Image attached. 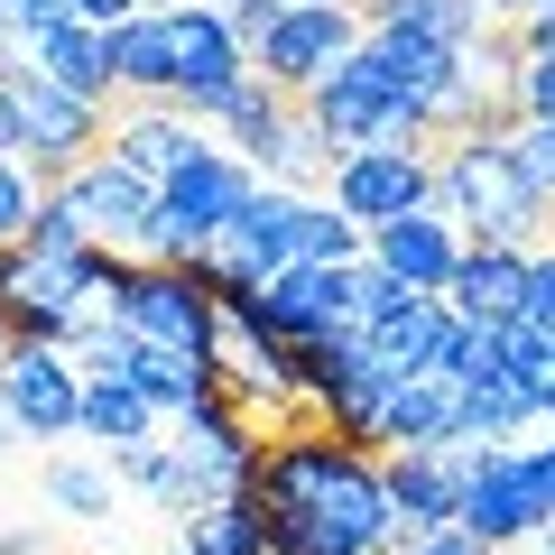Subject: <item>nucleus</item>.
I'll return each mask as SVG.
<instances>
[{"instance_id": "f257e3e1", "label": "nucleus", "mask_w": 555, "mask_h": 555, "mask_svg": "<svg viewBox=\"0 0 555 555\" xmlns=\"http://www.w3.org/2000/svg\"><path fill=\"white\" fill-rule=\"evenodd\" d=\"M436 214L463 241H509V250H537L546 241V204L518 185L500 130H473V139H444L436 149Z\"/></svg>"}, {"instance_id": "f03ea898", "label": "nucleus", "mask_w": 555, "mask_h": 555, "mask_svg": "<svg viewBox=\"0 0 555 555\" xmlns=\"http://www.w3.org/2000/svg\"><path fill=\"white\" fill-rule=\"evenodd\" d=\"M102 315H112L120 334L158 343V352L214 361V297H204L195 259H130V250H112V269H102Z\"/></svg>"}, {"instance_id": "7ed1b4c3", "label": "nucleus", "mask_w": 555, "mask_h": 555, "mask_svg": "<svg viewBox=\"0 0 555 555\" xmlns=\"http://www.w3.org/2000/svg\"><path fill=\"white\" fill-rule=\"evenodd\" d=\"M0 112H10V139H20V167L38 185H56L65 167H83L102 149V130H112V112L102 102H75L65 83H47L28 56L0 65Z\"/></svg>"}, {"instance_id": "20e7f679", "label": "nucleus", "mask_w": 555, "mask_h": 555, "mask_svg": "<svg viewBox=\"0 0 555 555\" xmlns=\"http://www.w3.org/2000/svg\"><path fill=\"white\" fill-rule=\"evenodd\" d=\"M444 454H454V481H463L454 528L473 537V546H528V537L555 518L546 491H537V473H528V444H473V436H454Z\"/></svg>"}, {"instance_id": "39448f33", "label": "nucleus", "mask_w": 555, "mask_h": 555, "mask_svg": "<svg viewBox=\"0 0 555 555\" xmlns=\"http://www.w3.org/2000/svg\"><path fill=\"white\" fill-rule=\"evenodd\" d=\"M241 195H250V158H232V149H204V158H185L177 177L158 185V214H149L139 259H204V250L222 241V222H232Z\"/></svg>"}, {"instance_id": "423d86ee", "label": "nucleus", "mask_w": 555, "mask_h": 555, "mask_svg": "<svg viewBox=\"0 0 555 555\" xmlns=\"http://www.w3.org/2000/svg\"><path fill=\"white\" fill-rule=\"evenodd\" d=\"M352 47H361L352 0H287V10H278V28L250 47V75H269L278 93H306V83H324Z\"/></svg>"}, {"instance_id": "0eeeda50", "label": "nucleus", "mask_w": 555, "mask_h": 555, "mask_svg": "<svg viewBox=\"0 0 555 555\" xmlns=\"http://www.w3.org/2000/svg\"><path fill=\"white\" fill-rule=\"evenodd\" d=\"M47 195H56L65 214H75V232H83V241H102V250H139V241H149V214H158V185L130 177L112 149H93L83 167H65Z\"/></svg>"}, {"instance_id": "6e6552de", "label": "nucleus", "mask_w": 555, "mask_h": 555, "mask_svg": "<svg viewBox=\"0 0 555 555\" xmlns=\"http://www.w3.org/2000/svg\"><path fill=\"white\" fill-rule=\"evenodd\" d=\"M324 185H334V214L371 232V222H398V214L436 204V158H416V149H343L324 167Z\"/></svg>"}, {"instance_id": "1a4fd4ad", "label": "nucleus", "mask_w": 555, "mask_h": 555, "mask_svg": "<svg viewBox=\"0 0 555 555\" xmlns=\"http://www.w3.org/2000/svg\"><path fill=\"white\" fill-rule=\"evenodd\" d=\"M75 398H83V371L75 352H56V343H10L0 352V416H10V436H75Z\"/></svg>"}, {"instance_id": "9d476101", "label": "nucleus", "mask_w": 555, "mask_h": 555, "mask_svg": "<svg viewBox=\"0 0 555 555\" xmlns=\"http://www.w3.org/2000/svg\"><path fill=\"white\" fill-rule=\"evenodd\" d=\"M167 56H177V112H185V120H214L222 93L250 75V56H241V38L222 28L214 0H185V10H167Z\"/></svg>"}, {"instance_id": "9b49d317", "label": "nucleus", "mask_w": 555, "mask_h": 555, "mask_svg": "<svg viewBox=\"0 0 555 555\" xmlns=\"http://www.w3.org/2000/svg\"><path fill=\"white\" fill-rule=\"evenodd\" d=\"M379 491H389V528H398V546H408V537L454 528L463 481H454V454H444V444H398V454H379Z\"/></svg>"}, {"instance_id": "f8f14e48", "label": "nucleus", "mask_w": 555, "mask_h": 555, "mask_svg": "<svg viewBox=\"0 0 555 555\" xmlns=\"http://www.w3.org/2000/svg\"><path fill=\"white\" fill-rule=\"evenodd\" d=\"M102 149H112L130 177H149V185H167L185 158H204L214 139H204V120H185L177 102H120V120L102 130Z\"/></svg>"}, {"instance_id": "ddd939ff", "label": "nucleus", "mask_w": 555, "mask_h": 555, "mask_svg": "<svg viewBox=\"0 0 555 555\" xmlns=\"http://www.w3.org/2000/svg\"><path fill=\"white\" fill-rule=\"evenodd\" d=\"M361 259H379L398 287H426V297H444V278H454V259H463V232L436 214V204H426V214L371 222V232H361Z\"/></svg>"}, {"instance_id": "4468645a", "label": "nucleus", "mask_w": 555, "mask_h": 555, "mask_svg": "<svg viewBox=\"0 0 555 555\" xmlns=\"http://www.w3.org/2000/svg\"><path fill=\"white\" fill-rule=\"evenodd\" d=\"M454 306H444V297H426V287H408V297H398V306H379V315L371 324H361V343H371V361H379V371H398V379H408V371H436V361H444V343H454Z\"/></svg>"}, {"instance_id": "2eb2a0df", "label": "nucleus", "mask_w": 555, "mask_h": 555, "mask_svg": "<svg viewBox=\"0 0 555 555\" xmlns=\"http://www.w3.org/2000/svg\"><path fill=\"white\" fill-rule=\"evenodd\" d=\"M454 436H463V389H454L444 371H408V379H389L371 454H398V444H454Z\"/></svg>"}, {"instance_id": "dca6fc26", "label": "nucleus", "mask_w": 555, "mask_h": 555, "mask_svg": "<svg viewBox=\"0 0 555 555\" xmlns=\"http://www.w3.org/2000/svg\"><path fill=\"white\" fill-rule=\"evenodd\" d=\"M518 297H528V250H509V241H463L454 278H444V306L463 324H509Z\"/></svg>"}, {"instance_id": "f3484780", "label": "nucleus", "mask_w": 555, "mask_h": 555, "mask_svg": "<svg viewBox=\"0 0 555 555\" xmlns=\"http://www.w3.org/2000/svg\"><path fill=\"white\" fill-rule=\"evenodd\" d=\"M102 56H112V93L120 102H177V56H167V20L158 10L112 20L102 28Z\"/></svg>"}, {"instance_id": "a211bd4d", "label": "nucleus", "mask_w": 555, "mask_h": 555, "mask_svg": "<svg viewBox=\"0 0 555 555\" xmlns=\"http://www.w3.org/2000/svg\"><path fill=\"white\" fill-rule=\"evenodd\" d=\"M20 56L38 65L47 83H65L75 102H102V112H112V56H102V28H93V20H56V28H38Z\"/></svg>"}, {"instance_id": "6ab92c4d", "label": "nucleus", "mask_w": 555, "mask_h": 555, "mask_svg": "<svg viewBox=\"0 0 555 555\" xmlns=\"http://www.w3.org/2000/svg\"><path fill=\"white\" fill-rule=\"evenodd\" d=\"M287 241H297V195H287V185H269V177H250V195L232 204V222H222L214 250L250 259V269L269 278V269H287Z\"/></svg>"}, {"instance_id": "aec40b11", "label": "nucleus", "mask_w": 555, "mask_h": 555, "mask_svg": "<svg viewBox=\"0 0 555 555\" xmlns=\"http://www.w3.org/2000/svg\"><path fill=\"white\" fill-rule=\"evenodd\" d=\"M158 426H167V416L149 408V398H139L130 379L83 371V398H75V436H83V444H102V454H112V444H149Z\"/></svg>"}, {"instance_id": "412c9836", "label": "nucleus", "mask_w": 555, "mask_h": 555, "mask_svg": "<svg viewBox=\"0 0 555 555\" xmlns=\"http://www.w3.org/2000/svg\"><path fill=\"white\" fill-rule=\"evenodd\" d=\"M361 47L379 56V75H389L408 102H426L444 83V65L463 56V47H436V38H416V28H361Z\"/></svg>"}, {"instance_id": "4be33fe9", "label": "nucleus", "mask_w": 555, "mask_h": 555, "mask_svg": "<svg viewBox=\"0 0 555 555\" xmlns=\"http://www.w3.org/2000/svg\"><path fill=\"white\" fill-rule=\"evenodd\" d=\"M185 546L195 555H269V528H259V509L241 491H222V500H204L185 518Z\"/></svg>"}, {"instance_id": "5701e85b", "label": "nucleus", "mask_w": 555, "mask_h": 555, "mask_svg": "<svg viewBox=\"0 0 555 555\" xmlns=\"http://www.w3.org/2000/svg\"><path fill=\"white\" fill-rule=\"evenodd\" d=\"M528 426H546V416H537V398L518 389V379H500V389H463V436H473V444H518Z\"/></svg>"}, {"instance_id": "b1692460", "label": "nucleus", "mask_w": 555, "mask_h": 555, "mask_svg": "<svg viewBox=\"0 0 555 555\" xmlns=\"http://www.w3.org/2000/svg\"><path fill=\"white\" fill-rule=\"evenodd\" d=\"M287 259L343 269V259H361V222H343L334 204H306V195H297V241H287Z\"/></svg>"}, {"instance_id": "393cba45", "label": "nucleus", "mask_w": 555, "mask_h": 555, "mask_svg": "<svg viewBox=\"0 0 555 555\" xmlns=\"http://www.w3.org/2000/svg\"><path fill=\"white\" fill-rule=\"evenodd\" d=\"M500 149H509L518 185H528V195L555 214V120H509V130H500Z\"/></svg>"}, {"instance_id": "a878e982", "label": "nucleus", "mask_w": 555, "mask_h": 555, "mask_svg": "<svg viewBox=\"0 0 555 555\" xmlns=\"http://www.w3.org/2000/svg\"><path fill=\"white\" fill-rule=\"evenodd\" d=\"M47 500L65 518H112V473L102 463H47Z\"/></svg>"}, {"instance_id": "bb28decb", "label": "nucleus", "mask_w": 555, "mask_h": 555, "mask_svg": "<svg viewBox=\"0 0 555 555\" xmlns=\"http://www.w3.org/2000/svg\"><path fill=\"white\" fill-rule=\"evenodd\" d=\"M509 112H518V120H555V56H518Z\"/></svg>"}, {"instance_id": "cd10ccee", "label": "nucleus", "mask_w": 555, "mask_h": 555, "mask_svg": "<svg viewBox=\"0 0 555 555\" xmlns=\"http://www.w3.org/2000/svg\"><path fill=\"white\" fill-rule=\"evenodd\" d=\"M28 214H38V177H28L20 158H0V241H20Z\"/></svg>"}, {"instance_id": "c85d7f7f", "label": "nucleus", "mask_w": 555, "mask_h": 555, "mask_svg": "<svg viewBox=\"0 0 555 555\" xmlns=\"http://www.w3.org/2000/svg\"><path fill=\"white\" fill-rule=\"evenodd\" d=\"M518 324L555 343V250H528V297H518Z\"/></svg>"}, {"instance_id": "c756f323", "label": "nucleus", "mask_w": 555, "mask_h": 555, "mask_svg": "<svg viewBox=\"0 0 555 555\" xmlns=\"http://www.w3.org/2000/svg\"><path fill=\"white\" fill-rule=\"evenodd\" d=\"M214 10H222V28L241 38V56H250V47L278 28V10H287V0H214Z\"/></svg>"}, {"instance_id": "7c9ffc66", "label": "nucleus", "mask_w": 555, "mask_h": 555, "mask_svg": "<svg viewBox=\"0 0 555 555\" xmlns=\"http://www.w3.org/2000/svg\"><path fill=\"white\" fill-rule=\"evenodd\" d=\"M389 555H491V546H473L463 528H436V537H408V546H389Z\"/></svg>"}, {"instance_id": "2f4dec72", "label": "nucleus", "mask_w": 555, "mask_h": 555, "mask_svg": "<svg viewBox=\"0 0 555 555\" xmlns=\"http://www.w3.org/2000/svg\"><path fill=\"white\" fill-rule=\"evenodd\" d=\"M518 56H555V10H537V20H518Z\"/></svg>"}, {"instance_id": "473e14b6", "label": "nucleus", "mask_w": 555, "mask_h": 555, "mask_svg": "<svg viewBox=\"0 0 555 555\" xmlns=\"http://www.w3.org/2000/svg\"><path fill=\"white\" fill-rule=\"evenodd\" d=\"M537 10H555V0H481V20H491V28H518V20H537Z\"/></svg>"}, {"instance_id": "72a5a7b5", "label": "nucleus", "mask_w": 555, "mask_h": 555, "mask_svg": "<svg viewBox=\"0 0 555 555\" xmlns=\"http://www.w3.org/2000/svg\"><path fill=\"white\" fill-rule=\"evenodd\" d=\"M65 10H75V20H93V28H112V20H130L139 0H65Z\"/></svg>"}, {"instance_id": "f704fd0d", "label": "nucleus", "mask_w": 555, "mask_h": 555, "mask_svg": "<svg viewBox=\"0 0 555 555\" xmlns=\"http://www.w3.org/2000/svg\"><path fill=\"white\" fill-rule=\"evenodd\" d=\"M528 473H537V491H546V509H555V436L528 444Z\"/></svg>"}, {"instance_id": "c9c22d12", "label": "nucleus", "mask_w": 555, "mask_h": 555, "mask_svg": "<svg viewBox=\"0 0 555 555\" xmlns=\"http://www.w3.org/2000/svg\"><path fill=\"white\" fill-rule=\"evenodd\" d=\"M0 555H38V528H0Z\"/></svg>"}, {"instance_id": "e433bc0d", "label": "nucleus", "mask_w": 555, "mask_h": 555, "mask_svg": "<svg viewBox=\"0 0 555 555\" xmlns=\"http://www.w3.org/2000/svg\"><path fill=\"white\" fill-rule=\"evenodd\" d=\"M537 416H546V426H555V379H546V389H537Z\"/></svg>"}, {"instance_id": "4c0bfd02", "label": "nucleus", "mask_w": 555, "mask_h": 555, "mask_svg": "<svg viewBox=\"0 0 555 555\" xmlns=\"http://www.w3.org/2000/svg\"><path fill=\"white\" fill-rule=\"evenodd\" d=\"M0 436H10V416H0Z\"/></svg>"}, {"instance_id": "58836bf2", "label": "nucleus", "mask_w": 555, "mask_h": 555, "mask_svg": "<svg viewBox=\"0 0 555 555\" xmlns=\"http://www.w3.org/2000/svg\"><path fill=\"white\" fill-rule=\"evenodd\" d=\"M0 352H10V334H0Z\"/></svg>"}, {"instance_id": "ea45409f", "label": "nucleus", "mask_w": 555, "mask_h": 555, "mask_svg": "<svg viewBox=\"0 0 555 555\" xmlns=\"http://www.w3.org/2000/svg\"><path fill=\"white\" fill-rule=\"evenodd\" d=\"M177 555H195V546H177Z\"/></svg>"}]
</instances>
